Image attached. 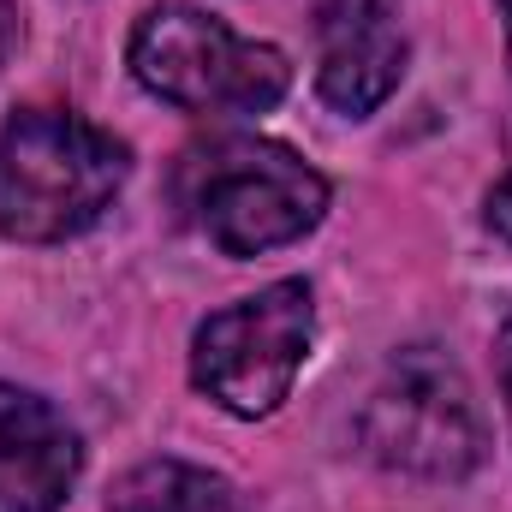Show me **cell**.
Segmentation results:
<instances>
[{
  "mask_svg": "<svg viewBox=\"0 0 512 512\" xmlns=\"http://www.w3.org/2000/svg\"><path fill=\"white\" fill-rule=\"evenodd\" d=\"M126 179V137L72 108H18L0 126V233L18 245H66L114 209Z\"/></svg>",
  "mask_w": 512,
  "mask_h": 512,
  "instance_id": "cell-1",
  "label": "cell"
},
{
  "mask_svg": "<svg viewBox=\"0 0 512 512\" xmlns=\"http://www.w3.org/2000/svg\"><path fill=\"white\" fill-rule=\"evenodd\" d=\"M179 203L221 256H268L322 227L328 179L274 137H215L185 155Z\"/></svg>",
  "mask_w": 512,
  "mask_h": 512,
  "instance_id": "cell-2",
  "label": "cell"
},
{
  "mask_svg": "<svg viewBox=\"0 0 512 512\" xmlns=\"http://www.w3.org/2000/svg\"><path fill=\"white\" fill-rule=\"evenodd\" d=\"M364 453L411 483H465L489 459V417L441 346H399L358 411Z\"/></svg>",
  "mask_w": 512,
  "mask_h": 512,
  "instance_id": "cell-3",
  "label": "cell"
},
{
  "mask_svg": "<svg viewBox=\"0 0 512 512\" xmlns=\"http://www.w3.org/2000/svg\"><path fill=\"white\" fill-rule=\"evenodd\" d=\"M131 78L179 114H268L292 90V60L274 42L239 36L227 18L167 0L137 18Z\"/></svg>",
  "mask_w": 512,
  "mask_h": 512,
  "instance_id": "cell-4",
  "label": "cell"
},
{
  "mask_svg": "<svg viewBox=\"0 0 512 512\" xmlns=\"http://www.w3.org/2000/svg\"><path fill=\"white\" fill-rule=\"evenodd\" d=\"M316 346V292L310 280H274L251 298L215 310L191 334V387L227 417H274Z\"/></svg>",
  "mask_w": 512,
  "mask_h": 512,
  "instance_id": "cell-5",
  "label": "cell"
},
{
  "mask_svg": "<svg viewBox=\"0 0 512 512\" xmlns=\"http://www.w3.org/2000/svg\"><path fill=\"white\" fill-rule=\"evenodd\" d=\"M411 36L399 0H322L316 12V96L346 114L370 120L405 84Z\"/></svg>",
  "mask_w": 512,
  "mask_h": 512,
  "instance_id": "cell-6",
  "label": "cell"
},
{
  "mask_svg": "<svg viewBox=\"0 0 512 512\" xmlns=\"http://www.w3.org/2000/svg\"><path fill=\"white\" fill-rule=\"evenodd\" d=\"M84 477V435L30 387L0 382V512H60Z\"/></svg>",
  "mask_w": 512,
  "mask_h": 512,
  "instance_id": "cell-7",
  "label": "cell"
},
{
  "mask_svg": "<svg viewBox=\"0 0 512 512\" xmlns=\"http://www.w3.org/2000/svg\"><path fill=\"white\" fill-rule=\"evenodd\" d=\"M108 512H251L239 489L185 459H143L114 483Z\"/></svg>",
  "mask_w": 512,
  "mask_h": 512,
  "instance_id": "cell-8",
  "label": "cell"
},
{
  "mask_svg": "<svg viewBox=\"0 0 512 512\" xmlns=\"http://www.w3.org/2000/svg\"><path fill=\"white\" fill-rule=\"evenodd\" d=\"M483 215H489V233H495V239L512 251V173L495 185V191H489V209H483Z\"/></svg>",
  "mask_w": 512,
  "mask_h": 512,
  "instance_id": "cell-9",
  "label": "cell"
},
{
  "mask_svg": "<svg viewBox=\"0 0 512 512\" xmlns=\"http://www.w3.org/2000/svg\"><path fill=\"white\" fill-rule=\"evenodd\" d=\"M18 42H24V12H18V0H0V72L18 54Z\"/></svg>",
  "mask_w": 512,
  "mask_h": 512,
  "instance_id": "cell-10",
  "label": "cell"
},
{
  "mask_svg": "<svg viewBox=\"0 0 512 512\" xmlns=\"http://www.w3.org/2000/svg\"><path fill=\"white\" fill-rule=\"evenodd\" d=\"M495 364H501V393H507V411H512V322L501 328V340H495Z\"/></svg>",
  "mask_w": 512,
  "mask_h": 512,
  "instance_id": "cell-11",
  "label": "cell"
},
{
  "mask_svg": "<svg viewBox=\"0 0 512 512\" xmlns=\"http://www.w3.org/2000/svg\"><path fill=\"white\" fill-rule=\"evenodd\" d=\"M501 6V18H507V54H512V0H495Z\"/></svg>",
  "mask_w": 512,
  "mask_h": 512,
  "instance_id": "cell-12",
  "label": "cell"
}]
</instances>
